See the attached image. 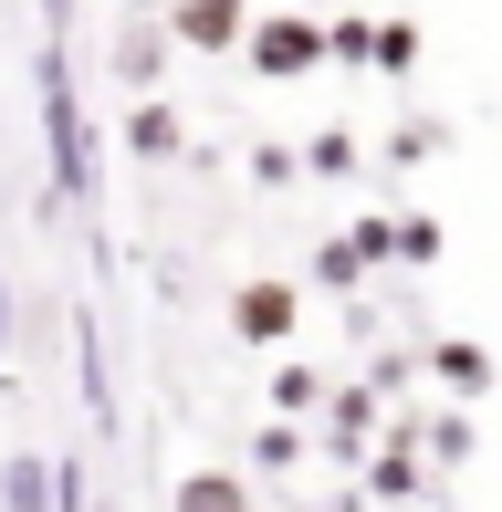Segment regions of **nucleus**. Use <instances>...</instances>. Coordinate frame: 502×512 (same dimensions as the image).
I'll use <instances>...</instances> for the list:
<instances>
[{
  "instance_id": "20e7f679",
  "label": "nucleus",
  "mask_w": 502,
  "mask_h": 512,
  "mask_svg": "<svg viewBox=\"0 0 502 512\" xmlns=\"http://www.w3.org/2000/svg\"><path fill=\"white\" fill-rule=\"evenodd\" d=\"M293 314H304V304H293V283H251L241 304H231V324H241L251 345H272V335H293Z\"/></svg>"
},
{
  "instance_id": "7ed1b4c3",
  "label": "nucleus",
  "mask_w": 502,
  "mask_h": 512,
  "mask_svg": "<svg viewBox=\"0 0 502 512\" xmlns=\"http://www.w3.org/2000/svg\"><path fill=\"white\" fill-rule=\"evenodd\" d=\"M251 32V0H178V42L189 53H231Z\"/></svg>"
},
{
  "instance_id": "2eb2a0df",
  "label": "nucleus",
  "mask_w": 502,
  "mask_h": 512,
  "mask_svg": "<svg viewBox=\"0 0 502 512\" xmlns=\"http://www.w3.org/2000/svg\"><path fill=\"white\" fill-rule=\"evenodd\" d=\"M251 460H262V471H293V460H304V439H293V429H262V439H251Z\"/></svg>"
},
{
  "instance_id": "6e6552de",
  "label": "nucleus",
  "mask_w": 502,
  "mask_h": 512,
  "mask_svg": "<svg viewBox=\"0 0 502 512\" xmlns=\"http://www.w3.org/2000/svg\"><path fill=\"white\" fill-rule=\"evenodd\" d=\"M367 63L377 74H408L419 63V21H367Z\"/></svg>"
},
{
  "instance_id": "f8f14e48",
  "label": "nucleus",
  "mask_w": 502,
  "mask_h": 512,
  "mask_svg": "<svg viewBox=\"0 0 502 512\" xmlns=\"http://www.w3.org/2000/svg\"><path fill=\"white\" fill-rule=\"evenodd\" d=\"M367 492H377V502H408V492H419V471H408V439H398V450H387L377 471H367Z\"/></svg>"
},
{
  "instance_id": "39448f33",
  "label": "nucleus",
  "mask_w": 502,
  "mask_h": 512,
  "mask_svg": "<svg viewBox=\"0 0 502 512\" xmlns=\"http://www.w3.org/2000/svg\"><path fill=\"white\" fill-rule=\"evenodd\" d=\"M429 377H440L450 398H482V387H492V356H482V345H461V335H450L440 356H429Z\"/></svg>"
},
{
  "instance_id": "4468645a",
  "label": "nucleus",
  "mask_w": 502,
  "mask_h": 512,
  "mask_svg": "<svg viewBox=\"0 0 502 512\" xmlns=\"http://www.w3.org/2000/svg\"><path fill=\"white\" fill-rule=\"evenodd\" d=\"M272 398H283V408H314V398H325V377H314V366H283V377H272Z\"/></svg>"
},
{
  "instance_id": "ddd939ff",
  "label": "nucleus",
  "mask_w": 502,
  "mask_h": 512,
  "mask_svg": "<svg viewBox=\"0 0 502 512\" xmlns=\"http://www.w3.org/2000/svg\"><path fill=\"white\" fill-rule=\"evenodd\" d=\"M419 450H429V460H440V471H461V460H471V418H440V429H429V439H419Z\"/></svg>"
},
{
  "instance_id": "0eeeda50",
  "label": "nucleus",
  "mask_w": 502,
  "mask_h": 512,
  "mask_svg": "<svg viewBox=\"0 0 502 512\" xmlns=\"http://www.w3.org/2000/svg\"><path fill=\"white\" fill-rule=\"evenodd\" d=\"M178 512H251V492L231 471H189V481H178Z\"/></svg>"
},
{
  "instance_id": "9d476101",
  "label": "nucleus",
  "mask_w": 502,
  "mask_h": 512,
  "mask_svg": "<svg viewBox=\"0 0 502 512\" xmlns=\"http://www.w3.org/2000/svg\"><path fill=\"white\" fill-rule=\"evenodd\" d=\"M157 63H168V32H147V21H136V32L116 42V84H157Z\"/></svg>"
},
{
  "instance_id": "423d86ee",
  "label": "nucleus",
  "mask_w": 502,
  "mask_h": 512,
  "mask_svg": "<svg viewBox=\"0 0 502 512\" xmlns=\"http://www.w3.org/2000/svg\"><path fill=\"white\" fill-rule=\"evenodd\" d=\"M0 512H53V471H42L32 450H21L11 471H0Z\"/></svg>"
},
{
  "instance_id": "1a4fd4ad",
  "label": "nucleus",
  "mask_w": 502,
  "mask_h": 512,
  "mask_svg": "<svg viewBox=\"0 0 502 512\" xmlns=\"http://www.w3.org/2000/svg\"><path fill=\"white\" fill-rule=\"evenodd\" d=\"M367 429H377V398L346 387V398H335V460H367Z\"/></svg>"
},
{
  "instance_id": "f257e3e1",
  "label": "nucleus",
  "mask_w": 502,
  "mask_h": 512,
  "mask_svg": "<svg viewBox=\"0 0 502 512\" xmlns=\"http://www.w3.org/2000/svg\"><path fill=\"white\" fill-rule=\"evenodd\" d=\"M32 84H42V136H53V189L74 199L84 178H95V147H84V105H74V53H63V42H42V53H32Z\"/></svg>"
},
{
  "instance_id": "f03ea898",
  "label": "nucleus",
  "mask_w": 502,
  "mask_h": 512,
  "mask_svg": "<svg viewBox=\"0 0 502 512\" xmlns=\"http://www.w3.org/2000/svg\"><path fill=\"white\" fill-rule=\"evenodd\" d=\"M241 53H251V74L293 84V74H314V63H325V32H314L304 11H272V21H251V32H241Z\"/></svg>"
},
{
  "instance_id": "dca6fc26",
  "label": "nucleus",
  "mask_w": 502,
  "mask_h": 512,
  "mask_svg": "<svg viewBox=\"0 0 502 512\" xmlns=\"http://www.w3.org/2000/svg\"><path fill=\"white\" fill-rule=\"evenodd\" d=\"M0 356H11V283H0Z\"/></svg>"
},
{
  "instance_id": "9b49d317",
  "label": "nucleus",
  "mask_w": 502,
  "mask_h": 512,
  "mask_svg": "<svg viewBox=\"0 0 502 512\" xmlns=\"http://www.w3.org/2000/svg\"><path fill=\"white\" fill-rule=\"evenodd\" d=\"M126 147H136V157H178V115H168V105H136V115H126Z\"/></svg>"
}]
</instances>
